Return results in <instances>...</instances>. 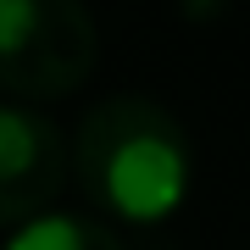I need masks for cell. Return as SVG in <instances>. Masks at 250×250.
<instances>
[{
  "mask_svg": "<svg viewBox=\"0 0 250 250\" xmlns=\"http://www.w3.org/2000/svg\"><path fill=\"white\" fill-rule=\"evenodd\" d=\"M67 150L72 178L106 223L156 228L178 217L195 189V145L150 95H111L89 106Z\"/></svg>",
  "mask_w": 250,
  "mask_h": 250,
  "instance_id": "6da1fadb",
  "label": "cell"
},
{
  "mask_svg": "<svg viewBox=\"0 0 250 250\" xmlns=\"http://www.w3.org/2000/svg\"><path fill=\"white\" fill-rule=\"evenodd\" d=\"M95 62L100 34L83 0H0V89L17 106L78 95Z\"/></svg>",
  "mask_w": 250,
  "mask_h": 250,
  "instance_id": "7a4b0ae2",
  "label": "cell"
},
{
  "mask_svg": "<svg viewBox=\"0 0 250 250\" xmlns=\"http://www.w3.org/2000/svg\"><path fill=\"white\" fill-rule=\"evenodd\" d=\"M0 250H123V239L111 233V223L83 211H39L22 228L6 233Z\"/></svg>",
  "mask_w": 250,
  "mask_h": 250,
  "instance_id": "277c9868",
  "label": "cell"
},
{
  "mask_svg": "<svg viewBox=\"0 0 250 250\" xmlns=\"http://www.w3.org/2000/svg\"><path fill=\"white\" fill-rule=\"evenodd\" d=\"M223 11H228V0H178V17H189V22H211Z\"/></svg>",
  "mask_w": 250,
  "mask_h": 250,
  "instance_id": "5b68a950",
  "label": "cell"
},
{
  "mask_svg": "<svg viewBox=\"0 0 250 250\" xmlns=\"http://www.w3.org/2000/svg\"><path fill=\"white\" fill-rule=\"evenodd\" d=\"M72 150L45 111L0 100V228H22L28 217L56 211L67 189Z\"/></svg>",
  "mask_w": 250,
  "mask_h": 250,
  "instance_id": "3957f363",
  "label": "cell"
}]
</instances>
